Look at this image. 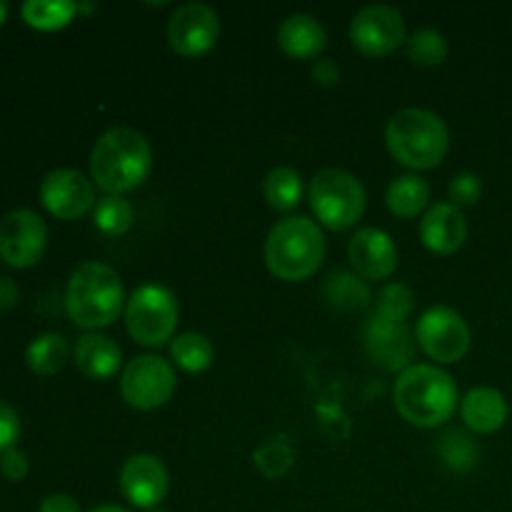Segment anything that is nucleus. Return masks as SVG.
Returning <instances> with one entry per match:
<instances>
[{"label": "nucleus", "mask_w": 512, "mask_h": 512, "mask_svg": "<svg viewBox=\"0 0 512 512\" xmlns=\"http://www.w3.org/2000/svg\"><path fill=\"white\" fill-rule=\"evenodd\" d=\"M153 170V148L135 128H110L90 150V180L105 195L133 193Z\"/></svg>", "instance_id": "obj_1"}, {"label": "nucleus", "mask_w": 512, "mask_h": 512, "mask_svg": "<svg viewBox=\"0 0 512 512\" xmlns=\"http://www.w3.org/2000/svg\"><path fill=\"white\" fill-rule=\"evenodd\" d=\"M395 408L415 428H440L458 410V385L438 365H410L398 375L393 388Z\"/></svg>", "instance_id": "obj_2"}, {"label": "nucleus", "mask_w": 512, "mask_h": 512, "mask_svg": "<svg viewBox=\"0 0 512 512\" xmlns=\"http://www.w3.org/2000/svg\"><path fill=\"white\" fill-rule=\"evenodd\" d=\"M65 310L88 333L108 328L125 310L123 280L110 265L88 260L73 270L65 288Z\"/></svg>", "instance_id": "obj_3"}, {"label": "nucleus", "mask_w": 512, "mask_h": 512, "mask_svg": "<svg viewBox=\"0 0 512 512\" xmlns=\"http://www.w3.org/2000/svg\"><path fill=\"white\" fill-rule=\"evenodd\" d=\"M325 260V235L315 220L290 215L273 225L265 238V265L283 283L313 278Z\"/></svg>", "instance_id": "obj_4"}, {"label": "nucleus", "mask_w": 512, "mask_h": 512, "mask_svg": "<svg viewBox=\"0 0 512 512\" xmlns=\"http://www.w3.org/2000/svg\"><path fill=\"white\" fill-rule=\"evenodd\" d=\"M385 145L400 165L433 170L450 150V130L438 113L425 108L398 110L385 128Z\"/></svg>", "instance_id": "obj_5"}, {"label": "nucleus", "mask_w": 512, "mask_h": 512, "mask_svg": "<svg viewBox=\"0 0 512 512\" xmlns=\"http://www.w3.org/2000/svg\"><path fill=\"white\" fill-rule=\"evenodd\" d=\"M308 200L320 225L335 230V233H343V230L358 225L365 213V205H368L363 183L343 168L320 170L310 180Z\"/></svg>", "instance_id": "obj_6"}, {"label": "nucleus", "mask_w": 512, "mask_h": 512, "mask_svg": "<svg viewBox=\"0 0 512 512\" xmlns=\"http://www.w3.org/2000/svg\"><path fill=\"white\" fill-rule=\"evenodd\" d=\"M180 308L175 295L163 285H143L125 303V328L138 345L160 348L173 343Z\"/></svg>", "instance_id": "obj_7"}, {"label": "nucleus", "mask_w": 512, "mask_h": 512, "mask_svg": "<svg viewBox=\"0 0 512 512\" xmlns=\"http://www.w3.org/2000/svg\"><path fill=\"white\" fill-rule=\"evenodd\" d=\"M415 343L438 365H455L468 355L470 328L458 310L435 305L420 315Z\"/></svg>", "instance_id": "obj_8"}, {"label": "nucleus", "mask_w": 512, "mask_h": 512, "mask_svg": "<svg viewBox=\"0 0 512 512\" xmlns=\"http://www.w3.org/2000/svg\"><path fill=\"white\" fill-rule=\"evenodd\" d=\"M175 368L160 355H140L125 365L120 375V395L135 410H158L173 398Z\"/></svg>", "instance_id": "obj_9"}, {"label": "nucleus", "mask_w": 512, "mask_h": 512, "mask_svg": "<svg viewBox=\"0 0 512 512\" xmlns=\"http://www.w3.org/2000/svg\"><path fill=\"white\" fill-rule=\"evenodd\" d=\"M45 248H48V225L38 213L18 208L0 220V260L10 268H33L43 260Z\"/></svg>", "instance_id": "obj_10"}, {"label": "nucleus", "mask_w": 512, "mask_h": 512, "mask_svg": "<svg viewBox=\"0 0 512 512\" xmlns=\"http://www.w3.org/2000/svg\"><path fill=\"white\" fill-rule=\"evenodd\" d=\"M408 40L405 20L390 5H368L350 23V43L368 58H385Z\"/></svg>", "instance_id": "obj_11"}, {"label": "nucleus", "mask_w": 512, "mask_h": 512, "mask_svg": "<svg viewBox=\"0 0 512 512\" xmlns=\"http://www.w3.org/2000/svg\"><path fill=\"white\" fill-rule=\"evenodd\" d=\"M40 203L58 220H78L95 210V183L75 168L50 170L40 183Z\"/></svg>", "instance_id": "obj_12"}, {"label": "nucleus", "mask_w": 512, "mask_h": 512, "mask_svg": "<svg viewBox=\"0 0 512 512\" xmlns=\"http://www.w3.org/2000/svg\"><path fill=\"white\" fill-rule=\"evenodd\" d=\"M220 38V18L210 5L185 3L170 15L168 43L183 58H200Z\"/></svg>", "instance_id": "obj_13"}, {"label": "nucleus", "mask_w": 512, "mask_h": 512, "mask_svg": "<svg viewBox=\"0 0 512 512\" xmlns=\"http://www.w3.org/2000/svg\"><path fill=\"white\" fill-rule=\"evenodd\" d=\"M363 345L375 365L403 373L413 360L415 333H410L408 323H398V320H388L373 313L363 328Z\"/></svg>", "instance_id": "obj_14"}, {"label": "nucleus", "mask_w": 512, "mask_h": 512, "mask_svg": "<svg viewBox=\"0 0 512 512\" xmlns=\"http://www.w3.org/2000/svg\"><path fill=\"white\" fill-rule=\"evenodd\" d=\"M120 493L133 508L153 510L165 500L170 488V475L163 460L155 455H130L120 468Z\"/></svg>", "instance_id": "obj_15"}, {"label": "nucleus", "mask_w": 512, "mask_h": 512, "mask_svg": "<svg viewBox=\"0 0 512 512\" xmlns=\"http://www.w3.org/2000/svg\"><path fill=\"white\" fill-rule=\"evenodd\" d=\"M348 255L363 280H388L400 263L393 238L380 228H360L350 240Z\"/></svg>", "instance_id": "obj_16"}, {"label": "nucleus", "mask_w": 512, "mask_h": 512, "mask_svg": "<svg viewBox=\"0 0 512 512\" xmlns=\"http://www.w3.org/2000/svg\"><path fill=\"white\" fill-rule=\"evenodd\" d=\"M420 240L435 255H453L468 240V220L453 203H435L420 220Z\"/></svg>", "instance_id": "obj_17"}, {"label": "nucleus", "mask_w": 512, "mask_h": 512, "mask_svg": "<svg viewBox=\"0 0 512 512\" xmlns=\"http://www.w3.org/2000/svg\"><path fill=\"white\" fill-rule=\"evenodd\" d=\"M508 400L500 390L480 385L460 400V418L475 435H493L508 423Z\"/></svg>", "instance_id": "obj_18"}, {"label": "nucleus", "mask_w": 512, "mask_h": 512, "mask_svg": "<svg viewBox=\"0 0 512 512\" xmlns=\"http://www.w3.org/2000/svg\"><path fill=\"white\" fill-rule=\"evenodd\" d=\"M278 45L288 58L313 60L328 45V33L318 18L308 13H295L280 23Z\"/></svg>", "instance_id": "obj_19"}, {"label": "nucleus", "mask_w": 512, "mask_h": 512, "mask_svg": "<svg viewBox=\"0 0 512 512\" xmlns=\"http://www.w3.org/2000/svg\"><path fill=\"white\" fill-rule=\"evenodd\" d=\"M123 363V350L103 333H85L75 345V365L90 380H110Z\"/></svg>", "instance_id": "obj_20"}, {"label": "nucleus", "mask_w": 512, "mask_h": 512, "mask_svg": "<svg viewBox=\"0 0 512 512\" xmlns=\"http://www.w3.org/2000/svg\"><path fill=\"white\" fill-rule=\"evenodd\" d=\"M323 295L330 308L340 310V313H360L373 300L368 280L360 278L358 273H348V270H338V273L328 275L323 285Z\"/></svg>", "instance_id": "obj_21"}, {"label": "nucleus", "mask_w": 512, "mask_h": 512, "mask_svg": "<svg viewBox=\"0 0 512 512\" xmlns=\"http://www.w3.org/2000/svg\"><path fill=\"white\" fill-rule=\"evenodd\" d=\"M430 203V185L420 175H400L385 190V205L398 218H418Z\"/></svg>", "instance_id": "obj_22"}, {"label": "nucleus", "mask_w": 512, "mask_h": 512, "mask_svg": "<svg viewBox=\"0 0 512 512\" xmlns=\"http://www.w3.org/2000/svg\"><path fill=\"white\" fill-rule=\"evenodd\" d=\"M263 195L270 208L278 213H290L303 200V175L288 165L273 168L263 180Z\"/></svg>", "instance_id": "obj_23"}, {"label": "nucleus", "mask_w": 512, "mask_h": 512, "mask_svg": "<svg viewBox=\"0 0 512 512\" xmlns=\"http://www.w3.org/2000/svg\"><path fill=\"white\" fill-rule=\"evenodd\" d=\"M78 13V3H70V0H28L20 8L25 23L35 30H45V33L70 25Z\"/></svg>", "instance_id": "obj_24"}, {"label": "nucleus", "mask_w": 512, "mask_h": 512, "mask_svg": "<svg viewBox=\"0 0 512 512\" xmlns=\"http://www.w3.org/2000/svg\"><path fill=\"white\" fill-rule=\"evenodd\" d=\"M25 363L38 375H55L68 363V343L60 333H43L25 350Z\"/></svg>", "instance_id": "obj_25"}, {"label": "nucleus", "mask_w": 512, "mask_h": 512, "mask_svg": "<svg viewBox=\"0 0 512 512\" xmlns=\"http://www.w3.org/2000/svg\"><path fill=\"white\" fill-rule=\"evenodd\" d=\"M170 358L185 373H205L213 365V343L203 333H183L170 343Z\"/></svg>", "instance_id": "obj_26"}, {"label": "nucleus", "mask_w": 512, "mask_h": 512, "mask_svg": "<svg viewBox=\"0 0 512 512\" xmlns=\"http://www.w3.org/2000/svg\"><path fill=\"white\" fill-rule=\"evenodd\" d=\"M95 228L100 230L108 238H120V235L128 233L133 228V205L125 198H118V195H105V198L98 200L93 210Z\"/></svg>", "instance_id": "obj_27"}, {"label": "nucleus", "mask_w": 512, "mask_h": 512, "mask_svg": "<svg viewBox=\"0 0 512 512\" xmlns=\"http://www.w3.org/2000/svg\"><path fill=\"white\" fill-rule=\"evenodd\" d=\"M438 450L443 463L455 473H468L480 460V445L465 430H448Z\"/></svg>", "instance_id": "obj_28"}, {"label": "nucleus", "mask_w": 512, "mask_h": 512, "mask_svg": "<svg viewBox=\"0 0 512 512\" xmlns=\"http://www.w3.org/2000/svg\"><path fill=\"white\" fill-rule=\"evenodd\" d=\"M408 55L420 68H438L448 60V40L433 28H423L408 38Z\"/></svg>", "instance_id": "obj_29"}, {"label": "nucleus", "mask_w": 512, "mask_h": 512, "mask_svg": "<svg viewBox=\"0 0 512 512\" xmlns=\"http://www.w3.org/2000/svg\"><path fill=\"white\" fill-rule=\"evenodd\" d=\"M253 460L265 478L275 480V478H283V475L293 468L295 453L285 440L273 438V440H265V443L255 450Z\"/></svg>", "instance_id": "obj_30"}, {"label": "nucleus", "mask_w": 512, "mask_h": 512, "mask_svg": "<svg viewBox=\"0 0 512 512\" xmlns=\"http://www.w3.org/2000/svg\"><path fill=\"white\" fill-rule=\"evenodd\" d=\"M415 310V295L408 285L403 283H388L378 293V305L375 313L383 315L388 320H398V323H408V318Z\"/></svg>", "instance_id": "obj_31"}, {"label": "nucleus", "mask_w": 512, "mask_h": 512, "mask_svg": "<svg viewBox=\"0 0 512 512\" xmlns=\"http://www.w3.org/2000/svg\"><path fill=\"white\" fill-rule=\"evenodd\" d=\"M450 203L455 205V208H470V205L478 203L480 198H483V180H480V175L475 173H460L455 175L453 180H450Z\"/></svg>", "instance_id": "obj_32"}, {"label": "nucleus", "mask_w": 512, "mask_h": 512, "mask_svg": "<svg viewBox=\"0 0 512 512\" xmlns=\"http://www.w3.org/2000/svg\"><path fill=\"white\" fill-rule=\"evenodd\" d=\"M20 415L15 413L13 405L0 400V455L15 448L20 438Z\"/></svg>", "instance_id": "obj_33"}, {"label": "nucleus", "mask_w": 512, "mask_h": 512, "mask_svg": "<svg viewBox=\"0 0 512 512\" xmlns=\"http://www.w3.org/2000/svg\"><path fill=\"white\" fill-rule=\"evenodd\" d=\"M28 470H30V463H28V455H25L23 450L13 448L8 450V453L0 455V473H3L8 480H13V483L23 480L25 475H28Z\"/></svg>", "instance_id": "obj_34"}, {"label": "nucleus", "mask_w": 512, "mask_h": 512, "mask_svg": "<svg viewBox=\"0 0 512 512\" xmlns=\"http://www.w3.org/2000/svg\"><path fill=\"white\" fill-rule=\"evenodd\" d=\"M38 512H83V510H80L78 500H75L73 495L55 493V495H48V498L40 503Z\"/></svg>", "instance_id": "obj_35"}, {"label": "nucleus", "mask_w": 512, "mask_h": 512, "mask_svg": "<svg viewBox=\"0 0 512 512\" xmlns=\"http://www.w3.org/2000/svg\"><path fill=\"white\" fill-rule=\"evenodd\" d=\"M18 300H20L18 285H15L10 278H0V310L15 308Z\"/></svg>", "instance_id": "obj_36"}, {"label": "nucleus", "mask_w": 512, "mask_h": 512, "mask_svg": "<svg viewBox=\"0 0 512 512\" xmlns=\"http://www.w3.org/2000/svg\"><path fill=\"white\" fill-rule=\"evenodd\" d=\"M313 75H315V80H318V83H323V85H333L335 80L340 78V70L335 68V65L330 63V60H323V63L315 65Z\"/></svg>", "instance_id": "obj_37"}, {"label": "nucleus", "mask_w": 512, "mask_h": 512, "mask_svg": "<svg viewBox=\"0 0 512 512\" xmlns=\"http://www.w3.org/2000/svg\"><path fill=\"white\" fill-rule=\"evenodd\" d=\"M88 512H130V510L120 508V505H100V508H93V510H88Z\"/></svg>", "instance_id": "obj_38"}, {"label": "nucleus", "mask_w": 512, "mask_h": 512, "mask_svg": "<svg viewBox=\"0 0 512 512\" xmlns=\"http://www.w3.org/2000/svg\"><path fill=\"white\" fill-rule=\"evenodd\" d=\"M8 13H10V5L5 3V0H0V25L5 23V18H8Z\"/></svg>", "instance_id": "obj_39"}]
</instances>
